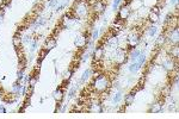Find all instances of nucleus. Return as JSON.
Masks as SVG:
<instances>
[{
  "instance_id": "393cba45",
  "label": "nucleus",
  "mask_w": 179,
  "mask_h": 119,
  "mask_svg": "<svg viewBox=\"0 0 179 119\" xmlns=\"http://www.w3.org/2000/svg\"><path fill=\"white\" fill-rule=\"evenodd\" d=\"M178 51H179L178 46L177 45L173 46L172 50H171V56H172V59H178Z\"/></svg>"
},
{
  "instance_id": "dca6fc26",
  "label": "nucleus",
  "mask_w": 179,
  "mask_h": 119,
  "mask_svg": "<svg viewBox=\"0 0 179 119\" xmlns=\"http://www.w3.org/2000/svg\"><path fill=\"white\" fill-rule=\"evenodd\" d=\"M148 19H149V21H151V23L155 24V23H158V21H159L160 14L155 13V12H153V11H151V12H149V14H148Z\"/></svg>"
},
{
  "instance_id": "c756f323",
  "label": "nucleus",
  "mask_w": 179,
  "mask_h": 119,
  "mask_svg": "<svg viewBox=\"0 0 179 119\" xmlns=\"http://www.w3.org/2000/svg\"><path fill=\"white\" fill-rule=\"evenodd\" d=\"M0 112L1 113H6V110H5V107L2 105H0Z\"/></svg>"
},
{
  "instance_id": "a211bd4d",
  "label": "nucleus",
  "mask_w": 179,
  "mask_h": 119,
  "mask_svg": "<svg viewBox=\"0 0 179 119\" xmlns=\"http://www.w3.org/2000/svg\"><path fill=\"white\" fill-rule=\"evenodd\" d=\"M166 35L165 33H161L159 37H158V40H157V46H162L164 44H165L166 42Z\"/></svg>"
},
{
  "instance_id": "f8f14e48",
  "label": "nucleus",
  "mask_w": 179,
  "mask_h": 119,
  "mask_svg": "<svg viewBox=\"0 0 179 119\" xmlns=\"http://www.w3.org/2000/svg\"><path fill=\"white\" fill-rule=\"evenodd\" d=\"M103 57H104V48L97 46L94 50V54H93V60L98 61V60H103Z\"/></svg>"
},
{
  "instance_id": "c85d7f7f",
  "label": "nucleus",
  "mask_w": 179,
  "mask_h": 119,
  "mask_svg": "<svg viewBox=\"0 0 179 119\" xmlns=\"http://www.w3.org/2000/svg\"><path fill=\"white\" fill-rule=\"evenodd\" d=\"M152 11H153V12H155V13L159 14L160 13V6H159V5H155V6L152 8Z\"/></svg>"
},
{
  "instance_id": "9d476101",
  "label": "nucleus",
  "mask_w": 179,
  "mask_h": 119,
  "mask_svg": "<svg viewBox=\"0 0 179 119\" xmlns=\"http://www.w3.org/2000/svg\"><path fill=\"white\" fill-rule=\"evenodd\" d=\"M176 59H166L164 62H162V67L165 68L167 72H173V69L177 67V63L174 62Z\"/></svg>"
},
{
  "instance_id": "20e7f679",
  "label": "nucleus",
  "mask_w": 179,
  "mask_h": 119,
  "mask_svg": "<svg viewBox=\"0 0 179 119\" xmlns=\"http://www.w3.org/2000/svg\"><path fill=\"white\" fill-rule=\"evenodd\" d=\"M87 106H88V108H85V111H87V112H93V113L103 112V106H102V104H100L98 100H92Z\"/></svg>"
},
{
  "instance_id": "2eb2a0df",
  "label": "nucleus",
  "mask_w": 179,
  "mask_h": 119,
  "mask_svg": "<svg viewBox=\"0 0 179 119\" xmlns=\"http://www.w3.org/2000/svg\"><path fill=\"white\" fill-rule=\"evenodd\" d=\"M134 62H136L140 67L143 66V64H145V62H146V55H145V53H143V51H141V53L139 54V56L136 57V60H135Z\"/></svg>"
},
{
  "instance_id": "0eeeda50",
  "label": "nucleus",
  "mask_w": 179,
  "mask_h": 119,
  "mask_svg": "<svg viewBox=\"0 0 179 119\" xmlns=\"http://www.w3.org/2000/svg\"><path fill=\"white\" fill-rule=\"evenodd\" d=\"M179 40V31H178V26H174L170 31V36H168V42L171 44H177Z\"/></svg>"
},
{
  "instance_id": "9b49d317",
  "label": "nucleus",
  "mask_w": 179,
  "mask_h": 119,
  "mask_svg": "<svg viewBox=\"0 0 179 119\" xmlns=\"http://www.w3.org/2000/svg\"><path fill=\"white\" fill-rule=\"evenodd\" d=\"M56 44H57V40L54 37V36H52L50 38H48V40H46V44H44V49H47L48 51L49 50H52V49H54L55 46H56Z\"/></svg>"
},
{
  "instance_id": "412c9836",
  "label": "nucleus",
  "mask_w": 179,
  "mask_h": 119,
  "mask_svg": "<svg viewBox=\"0 0 179 119\" xmlns=\"http://www.w3.org/2000/svg\"><path fill=\"white\" fill-rule=\"evenodd\" d=\"M22 87L23 86L17 81V82L13 85V87H12V94H19L20 91H22Z\"/></svg>"
},
{
  "instance_id": "423d86ee",
  "label": "nucleus",
  "mask_w": 179,
  "mask_h": 119,
  "mask_svg": "<svg viewBox=\"0 0 179 119\" xmlns=\"http://www.w3.org/2000/svg\"><path fill=\"white\" fill-rule=\"evenodd\" d=\"M88 44V35L87 33H82V35H80L79 37L75 40V46L78 48V49H85Z\"/></svg>"
},
{
  "instance_id": "39448f33",
  "label": "nucleus",
  "mask_w": 179,
  "mask_h": 119,
  "mask_svg": "<svg viewBox=\"0 0 179 119\" xmlns=\"http://www.w3.org/2000/svg\"><path fill=\"white\" fill-rule=\"evenodd\" d=\"M92 8H93V13H96V16L103 13L106 10V1H104V0H97L92 5Z\"/></svg>"
},
{
  "instance_id": "a878e982",
  "label": "nucleus",
  "mask_w": 179,
  "mask_h": 119,
  "mask_svg": "<svg viewBox=\"0 0 179 119\" xmlns=\"http://www.w3.org/2000/svg\"><path fill=\"white\" fill-rule=\"evenodd\" d=\"M157 31H158V29H157V26H151L149 29H148V33H149V36L151 37H153V36H155V33H157Z\"/></svg>"
},
{
  "instance_id": "f257e3e1",
  "label": "nucleus",
  "mask_w": 179,
  "mask_h": 119,
  "mask_svg": "<svg viewBox=\"0 0 179 119\" xmlns=\"http://www.w3.org/2000/svg\"><path fill=\"white\" fill-rule=\"evenodd\" d=\"M111 86V81L109 79V76H106L104 74H100L98 76L93 78L92 82H91V88L92 91H94L98 94H102V93L106 92Z\"/></svg>"
},
{
  "instance_id": "b1692460",
  "label": "nucleus",
  "mask_w": 179,
  "mask_h": 119,
  "mask_svg": "<svg viewBox=\"0 0 179 119\" xmlns=\"http://www.w3.org/2000/svg\"><path fill=\"white\" fill-rule=\"evenodd\" d=\"M122 92H117L115 95H113V99H112V101H113V104H118L119 101L122 100Z\"/></svg>"
},
{
  "instance_id": "cd10ccee",
  "label": "nucleus",
  "mask_w": 179,
  "mask_h": 119,
  "mask_svg": "<svg viewBox=\"0 0 179 119\" xmlns=\"http://www.w3.org/2000/svg\"><path fill=\"white\" fill-rule=\"evenodd\" d=\"M122 2V0H113V4H112V7L113 10H117L119 6V4Z\"/></svg>"
},
{
  "instance_id": "ddd939ff",
  "label": "nucleus",
  "mask_w": 179,
  "mask_h": 119,
  "mask_svg": "<svg viewBox=\"0 0 179 119\" xmlns=\"http://www.w3.org/2000/svg\"><path fill=\"white\" fill-rule=\"evenodd\" d=\"M54 99L56 100L57 102H61L63 99V87L60 85V87H57V89L54 92Z\"/></svg>"
},
{
  "instance_id": "bb28decb",
  "label": "nucleus",
  "mask_w": 179,
  "mask_h": 119,
  "mask_svg": "<svg viewBox=\"0 0 179 119\" xmlns=\"http://www.w3.org/2000/svg\"><path fill=\"white\" fill-rule=\"evenodd\" d=\"M98 35H99V31H98V29H94L92 32V36H91V40H98Z\"/></svg>"
},
{
  "instance_id": "4be33fe9",
  "label": "nucleus",
  "mask_w": 179,
  "mask_h": 119,
  "mask_svg": "<svg viewBox=\"0 0 179 119\" xmlns=\"http://www.w3.org/2000/svg\"><path fill=\"white\" fill-rule=\"evenodd\" d=\"M74 70L71 68V69H68L67 72H65V74H63V81H69V79L72 78V75H73Z\"/></svg>"
},
{
  "instance_id": "7ed1b4c3",
  "label": "nucleus",
  "mask_w": 179,
  "mask_h": 119,
  "mask_svg": "<svg viewBox=\"0 0 179 119\" xmlns=\"http://www.w3.org/2000/svg\"><path fill=\"white\" fill-rule=\"evenodd\" d=\"M128 55H127V50L124 49H119L115 53V64L116 66H122L127 62Z\"/></svg>"
},
{
  "instance_id": "2f4dec72",
  "label": "nucleus",
  "mask_w": 179,
  "mask_h": 119,
  "mask_svg": "<svg viewBox=\"0 0 179 119\" xmlns=\"http://www.w3.org/2000/svg\"><path fill=\"white\" fill-rule=\"evenodd\" d=\"M171 2H172V4H176V5H177V2H178V0H171Z\"/></svg>"
},
{
  "instance_id": "aec40b11",
  "label": "nucleus",
  "mask_w": 179,
  "mask_h": 119,
  "mask_svg": "<svg viewBox=\"0 0 179 119\" xmlns=\"http://www.w3.org/2000/svg\"><path fill=\"white\" fill-rule=\"evenodd\" d=\"M141 68H142V67H140L136 62H132V64L129 66V70H130V73H136Z\"/></svg>"
},
{
  "instance_id": "f3484780",
  "label": "nucleus",
  "mask_w": 179,
  "mask_h": 119,
  "mask_svg": "<svg viewBox=\"0 0 179 119\" xmlns=\"http://www.w3.org/2000/svg\"><path fill=\"white\" fill-rule=\"evenodd\" d=\"M12 43H13V46L14 48H19L20 44H22V37H20L19 33H16L13 36V38H12Z\"/></svg>"
},
{
  "instance_id": "7c9ffc66",
  "label": "nucleus",
  "mask_w": 179,
  "mask_h": 119,
  "mask_svg": "<svg viewBox=\"0 0 179 119\" xmlns=\"http://www.w3.org/2000/svg\"><path fill=\"white\" fill-rule=\"evenodd\" d=\"M2 18H4V13H1V12H0V24L2 23Z\"/></svg>"
},
{
  "instance_id": "5701e85b",
  "label": "nucleus",
  "mask_w": 179,
  "mask_h": 119,
  "mask_svg": "<svg viewBox=\"0 0 179 119\" xmlns=\"http://www.w3.org/2000/svg\"><path fill=\"white\" fill-rule=\"evenodd\" d=\"M48 53H49V51H48L47 49H42V50L40 51V56H38V57H40V60H38V66L41 64V62L44 60V57L48 55Z\"/></svg>"
},
{
  "instance_id": "6e6552de",
  "label": "nucleus",
  "mask_w": 179,
  "mask_h": 119,
  "mask_svg": "<svg viewBox=\"0 0 179 119\" xmlns=\"http://www.w3.org/2000/svg\"><path fill=\"white\" fill-rule=\"evenodd\" d=\"M162 104H164V98H161V99H159L157 102H154V104L151 106V108L148 110V112L149 113H160L162 111Z\"/></svg>"
},
{
  "instance_id": "6ab92c4d",
  "label": "nucleus",
  "mask_w": 179,
  "mask_h": 119,
  "mask_svg": "<svg viewBox=\"0 0 179 119\" xmlns=\"http://www.w3.org/2000/svg\"><path fill=\"white\" fill-rule=\"evenodd\" d=\"M91 73H92V70H91V69H86V70L82 73V76H81V79H80V82H85L86 80L90 79Z\"/></svg>"
},
{
  "instance_id": "f03ea898",
  "label": "nucleus",
  "mask_w": 179,
  "mask_h": 119,
  "mask_svg": "<svg viewBox=\"0 0 179 119\" xmlns=\"http://www.w3.org/2000/svg\"><path fill=\"white\" fill-rule=\"evenodd\" d=\"M140 38H141V31H134L132 32L128 37H127V46L128 50H132L134 48H136V45L140 43Z\"/></svg>"
},
{
  "instance_id": "4468645a",
  "label": "nucleus",
  "mask_w": 179,
  "mask_h": 119,
  "mask_svg": "<svg viewBox=\"0 0 179 119\" xmlns=\"http://www.w3.org/2000/svg\"><path fill=\"white\" fill-rule=\"evenodd\" d=\"M134 100H135V94L130 92L129 94H127L126 98H124V105L126 106H130L134 104Z\"/></svg>"
},
{
  "instance_id": "1a4fd4ad",
  "label": "nucleus",
  "mask_w": 179,
  "mask_h": 119,
  "mask_svg": "<svg viewBox=\"0 0 179 119\" xmlns=\"http://www.w3.org/2000/svg\"><path fill=\"white\" fill-rule=\"evenodd\" d=\"M129 14H130V10H129V6H126V5H123V6H122L118 10L117 18H118V19H121V20H126V19H128Z\"/></svg>"
}]
</instances>
